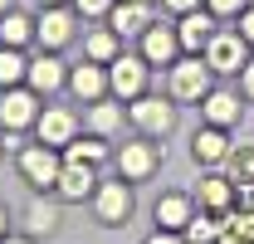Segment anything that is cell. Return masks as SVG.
<instances>
[{
    "label": "cell",
    "instance_id": "d6986e66",
    "mask_svg": "<svg viewBox=\"0 0 254 244\" xmlns=\"http://www.w3.org/2000/svg\"><path fill=\"white\" fill-rule=\"evenodd\" d=\"M235 118H240V103L230 93H205V122L210 127H230Z\"/></svg>",
    "mask_w": 254,
    "mask_h": 244
},
{
    "label": "cell",
    "instance_id": "52a82bcc",
    "mask_svg": "<svg viewBox=\"0 0 254 244\" xmlns=\"http://www.w3.org/2000/svg\"><path fill=\"white\" fill-rule=\"evenodd\" d=\"M88 190H98L93 161H68V156H64V171H59V195H64V200H83Z\"/></svg>",
    "mask_w": 254,
    "mask_h": 244
},
{
    "label": "cell",
    "instance_id": "f546056e",
    "mask_svg": "<svg viewBox=\"0 0 254 244\" xmlns=\"http://www.w3.org/2000/svg\"><path fill=\"white\" fill-rule=\"evenodd\" d=\"M166 10H176V15H186V10H200V0H161Z\"/></svg>",
    "mask_w": 254,
    "mask_h": 244
},
{
    "label": "cell",
    "instance_id": "7c38bea8",
    "mask_svg": "<svg viewBox=\"0 0 254 244\" xmlns=\"http://www.w3.org/2000/svg\"><path fill=\"white\" fill-rule=\"evenodd\" d=\"M176 34H181V49H200V44H210L215 20H210V15H200V10H186V15H181V25H176Z\"/></svg>",
    "mask_w": 254,
    "mask_h": 244
},
{
    "label": "cell",
    "instance_id": "4dcf8cb0",
    "mask_svg": "<svg viewBox=\"0 0 254 244\" xmlns=\"http://www.w3.org/2000/svg\"><path fill=\"white\" fill-rule=\"evenodd\" d=\"M240 34H245V39L254 44V10H245V20H240Z\"/></svg>",
    "mask_w": 254,
    "mask_h": 244
},
{
    "label": "cell",
    "instance_id": "603a6c76",
    "mask_svg": "<svg viewBox=\"0 0 254 244\" xmlns=\"http://www.w3.org/2000/svg\"><path fill=\"white\" fill-rule=\"evenodd\" d=\"M220 235H225V225H220V220H210V215L186 225V240H190V244H215Z\"/></svg>",
    "mask_w": 254,
    "mask_h": 244
},
{
    "label": "cell",
    "instance_id": "7a4b0ae2",
    "mask_svg": "<svg viewBox=\"0 0 254 244\" xmlns=\"http://www.w3.org/2000/svg\"><path fill=\"white\" fill-rule=\"evenodd\" d=\"M108 88L118 93V98H142V88H147V59H132V54H123V59L108 63Z\"/></svg>",
    "mask_w": 254,
    "mask_h": 244
},
{
    "label": "cell",
    "instance_id": "277c9868",
    "mask_svg": "<svg viewBox=\"0 0 254 244\" xmlns=\"http://www.w3.org/2000/svg\"><path fill=\"white\" fill-rule=\"evenodd\" d=\"M39 118V98L25 88H5V98H0V122L15 132V127H30V122Z\"/></svg>",
    "mask_w": 254,
    "mask_h": 244
},
{
    "label": "cell",
    "instance_id": "44dd1931",
    "mask_svg": "<svg viewBox=\"0 0 254 244\" xmlns=\"http://www.w3.org/2000/svg\"><path fill=\"white\" fill-rule=\"evenodd\" d=\"M25 73H30V63L20 59V54H15L10 44H5V49H0V88H15V83H20Z\"/></svg>",
    "mask_w": 254,
    "mask_h": 244
},
{
    "label": "cell",
    "instance_id": "9a60e30c",
    "mask_svg": "<svg viewBox=\"0 0 254 244\" xmlns=\"http://www.w3.org/2000/svg\"><path fill=\"white\" fill-rule=\"evenodd\" d=\"M118 166H123L127 181H142V176L157 166V152H152V147H142V142H127L123 156H118Z\"/></svg>",
    "mask_w": 254,
    "mask_h": 244
},
{
    "label": "cell",
    "instance_id": "6da1fadb",
    "mask_svg": "<svg viewBox=\"0 0 254 244\" xmlns=\"http://www.w3.org/2000/svg\"><path fill=\"white\" fill-rule=\"evenodd\" d=\"M20 171H25V181L30 185H59V171H64V161L54 156V147L49 142H39V147H25L20 152Z\"/></svg>",
    "mask_w": 254,
    "mask_h": 244
},
{
    "label": "cell",
    "instance_id": "4fadbf2b",
    "mask_svg": "<svg viewBox=\"0 0 254 244\" xmlns=\"http://www.w3.org/2000/svg\"><path fill=\"white\" fill-rule=\"evenodd\" d=\"M25 78H30V88H34V93H54L64 78H68V73H64V63L54 59V54H39V59L30 63V73H25Z\"/></svg>",
    "mask_w": 254,
    "mask_h": 244
},
{
    "label": "cell",
    "instance_id": "ba28073f",
    "mask_svg": "<svg viewBox=\"0 0 254 244\" xmlns=\"http://www.w3.org/2000/svg\"><path fill=\"white\" fill-rule=\"evenodd\" d=\"M176 49H181V34L176 30H161V25H147L142 30V59L147 63H161L166 68V63L176 59Z\"/></svg>",
    "mask_w": 254,
    "mask_h": 244
},
{
    "label": "cell",
    "instance_id": "d590c367",
    "mask_svg": "<svg viewBox=\"0 0 254 244\" xmlns=\"http://www.w3.org/2000/svg\"><path fill=\"white\" fill-rule=\"evenodd\" d=\"M225 244H250V240H225Z\"/></svg>",
    "mask_w": 254,
    "mask_h": 244
},
{
    "label": "cell",
    "instance_id": "7402d4cb",
    "mask_svg": "<svg viewBox=\"0 0 254 244\" xmlns=\"http://www.w3.org/2000/svg\"><path fill=\"white\" fill-rule=\"evenodd\" d=\"M88 54H93V63H113L118 59V30H98L88 39Z\"/></svg>",
    "mask_w": 254,
    "mask_h": 244
},
{
    "label": "cell",
    "instance_id": "30bf717a",
    "mask_svg": "<svg viewBox=\"0 0 254 244\" xmlns=\"http://www.w3.org/2000/svg\"><path fill=\"white\" fill-rule=\"evenodd\" d=\"M127 118L137 122V127H147V132H171V122H176V113H171V108H166L161 98H132Z\"/></svg>",
    "mask_w": 254,
    "mask_h": 244
},
{
    "label": "cell",
    "instance_id": "83f0119b",
    "mask_svg": "<svg viewBox=\"0 0 254 244\" xmlns=\"http://www.w3.org/2000/svg\"><path fill=\"white\" fill-rule=\"evenodd\" d=\"M113 5H118V0H78V10H83V15H108Z\"/></svg>",
    "mask_w": 254,
    "mask_h": 244
},
{
    "label": "cell",
    "instance_id": "cb8c5ba5",
    "mask_svg": "<svg viewBox=\"0 0 254 244\" xmlns=\"http://www.w3.org/2000/svg\"><path fill=\"white\" fill-rule=\"evenodd\" d=\"M200 205H210V210H225V205H230V181H220V176L200 181Z\"/></svg>",
    "mask_w": 254,
    "mask_h": 244
},
{
    "label": "cell",
    "instance_id": "3957f363",
    "mask_svg": "<svg viewBox=\"0 0 254 244\" xmlns=\"http://www.w3.org/2000/svg\"><path fill=\"white\" fill-rule=\"evenodd\" d=\"M245 49H250V39L245 34H210V44H205V63L210 68H220V73H240L245 68Z\"/></svg>",
    "mask_w": 254,
    "mask_h": 244
},
{
    "label": "cell",
    "instance_id": "e0dca14e",
    "mask_svg": "<svg viewBox=\"0 0 254 244\" xmlns=\"http://www.w3.org/2000/svg\"><path fill=\"white\" fill-rule=\"evenodd\" d=\"M157 225L161 230H186L190 225V200L186 195H161L157 200Z\"/></svg>",
    "mask_w": 254,
    "mask_h": 244
},
{
    "label": "cell",
    "instance_id": "d4e9b609",
    "mask_svg": "<svg viewBox=\"0 0 254 244\" xmlns=\"http://www.w3.org/2000/svg\"><path fill=\"white\" fill-rule=\"evenodd\" d=\"M54 225H59V210L44 205V200H34V205H30V230H34V235H49Z\"/></svg>",
    "mask_w": 254,
    "mask_h": 244
},
{
    "label": "cell",
    "instance_id": "8fae6325",
    "mask_svg": "<svg viewBox=\"0 0 254 244\" xmlns=\"http://www.w3.org/2000/svg\"><path fill=\"white\" fill-rule=\"evenodd\" d=\"M34 127H39V142H49V147H68L73 142V118L64 108H44L34 118Z\"/></svg>",
    "mask_w": 254,
    "mask_h": 244
},
{
    "label": "cell",
    "instance_id": "e575fe53",
    "mask_svg": "<svg viewBox=\"0 0 254 244\" xmlns=\"http://www.w3.org/2000/svg\"><path fill=\"white\" fill-rule=\"evenodd\" d=\"M0 244H25V240H10V235H5V240H0Z\"/></svg>",
    "mask_w": 254,
    "mask_h": 244
},
{
    "label": "cell",
    "instance_id": "8992f818",
    "mask_svg": "<svg viewBox=\"0 0 254 244\" xmlns=\"http://www.w3.org/2000/svg\"><path fill=\"white\" fill-rule=\"evenodd\" d=\"M98 215L108 220V225H123L127 215H132V190L123 181H98Z\"/></svg>",
    "mask_w": 254,
    "mask_h": 244
},
{
    "label": "cell",
    "instance_id": "5bb4252c",
    "mask_svg": "<svg viewBox=\"0 0 254 244\" xmlns=\"http://www.w3.org/2000/svg\"><path fill=\"white\" fill-rule=\"evenodd\" d=\"M113 30L118 34H142L147 30V0H118L113 5Z\"/></svg>",
    "mask_w": 254,
    "mask_h": 244
},
{
    "label": "cell",
    "instance_id": "f1b7e54d",
    "mask_svg": "<svg viewBox=\"0 0 254 244\" xmlns=\"http://www.w3.org/2000/svg\"><path fill=\"white\" fill-rule=\"evenodd\" d=\"M205 5H210L215 15H240V10H245V0H205Z\"/></svg>",
    "mask_w": 254,
    "mask_h": 244
},
{
    "label": "cell",
    "instance_id": "ac0fdd59",
    "mask_svg": "<svg viewBox=\"0 0 254 244\" xmlns=\"http://www.w3.org/2000/svg\"><path fill=\"white\" fill-rule=\"evenodd\" d=\"M68 88L78 93V98H103V88H108V73H103L98 63H83V68H73V73H68Z\"/></svg>",
    "mask_w": 254,
    "mask_h": 244
},
{
    "label": "cell",
    "instance_id": "d6a6232c",
    "mask_svg": "<svg viewBox=\"0 0 254 244\" xmlns=\"http://www.w3.org/2000/svg\"><path fill=\"white\" fill-rule=\"evenodd\" d=\"M245 93L254 98V63H245Z\"/></svg>",
    "mask_w": 254,
    "mask_h": 244
},
{
    "label": "cell",
    "instance_id": "9c48e42d",
    "mask_svg": "<svg viewBox=\"0 0 254 244\" xmlns=\"http://www.w3.org/2000/svg\"><path fill=\"white\" fill-rule=\"evenodd\" d=\"M34 39H39L44 49H64V44L73 39V15H68V10H44L39 25H34Z\"/></svg>",
    "mask_w": 254,
    "mask_h": 244
},
{
    "label": "cell",
    "instance_id": "2e32d148",
    "mask_svg": "<svg viewBox=\"0 0 254 244\" xmlns=\"http://www.w3.org/2000/svg\"><path fill=\"white\" fill-rule=\"evenodd\" d=\"M225 156H230V142H225L220 127H205V132H195V161H205V166H220Z\"/></svg>",
    "mask_w": 254,
    "mask_h": 244
},
{
    "label": "cell",
    "instance_id": "ffe728a7",
    "mask_svg": "<svg viewBox=\"0 0 254 244\" xmlns=\"http://www.w3.org/2000/svg\"><path fill=\"white\" fill-rule=\"evenodd\" d=\"M34 34V20H25V15H0V44H10V49H20L25 39Z\"/></svg>",
    "mask_w": 254,
    "mask_h": 244
},
{
    "label": "cell",
    "instance_id": "74e56055",
    "mask_svg": "<svg viewBox=\"0 0 254 244\" xmlns=\"http://www.w3.org/2000/svg\"><path fill=\"white\" fill-rule=\"evenodd\" d=\"M49 5H59V0H49Z\"/></svg>",
    "mask_w": 254,
    "mask_h": 244
},
{
    "label": "cell",
    "instance_id": "5b68a950",
    "mask_svg": "<svg viewBox=\"0 0 254 244\" xmlns=\"http://www.w3.org/2000/svg\"><path fill=\"white\" fill-rule=\"evenodd\" d=\"M205 88H210V63L186 59L171 68V93L176 98H205Z\"/></svg>",
    "mask_w": 254,
    "mask_h": 244
},
{
    "label": "cell",
    "instance_id": "836d02e7",
    "mask_svg": "<svg viewBox=\"0 0 254 244\" xmlns=\"http://www.w3.org/2000/svg\"><path fill=\"white\" fill-rule=\"evenodd\" d=\"M0 240H5V210H0Z\"/></svg>",
    "mask_w": 254,
    "mask_h": 244
},
{
    "label": "cell",
    "instance_id": "484cf974",
    "mask_svg": "<svg viewBox=\"0 0 254 244\" xmlns=\"http://www.w3.org/2000/svg\"><path fill=\"white\" fill-rule=\"evenodd\" d=\"M103 156H108L103 142H73L68 147V161H103Z\"/></svg>",
    "mask_w": 254,
    "mask_h": 244
},
{
    "label": "cell",
    "instance_id": "4316f807",
    "mask_svg": "<svg viewBox=\"0 0 254 244\" xmlns=\"http://www.w3.org/2000/svg\"><path fill=\"white\" fill-rule=\"evenodd\" d=\"M118 122H123V113H118L113 103H98V108H93V127H98V132H113Z\"/></svg>",
    "mask_w": 254,
    "mask_h": 244
},
{
    "label": "cell",
    "instance_id": "8d00e7d4",
    "mask_svg": "<svg viewBox=\"0 0 254 244\" xmlns=\"http://www.w3.org/2000/svg\"><path fill=\"white\" fill-rule=\"evenodd\" d=\"M5 5H10V0H0V15H5Z\"/></svg>",
    "mask_w": 254,
    "mask_h": 244
},
{
    "label": "cell",
    "instance_id": "1f68e13d",
    "mask_svg": "<svg viewBox=\"0 0 254 244\" xmlns=\"http://www.w3.org/2000/svg\"><path fill=\"white\" fill-rule=\"evenodd\" d=\"M147 244H181V240H176L171 230H157V235H152V240H147Z\"/></svg>",
    "mask_w": 254,
    "mask_h": 244
}]
</instances>
